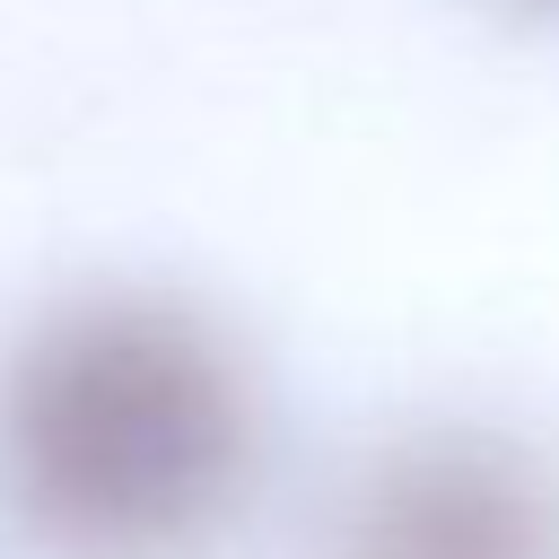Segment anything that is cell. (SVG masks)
<instances>
[{
	"label": "cell",
	"mask_w": 559,
	"mask_h": 559,
	"mask_svg": "<svg viewBox=\"0 0 559 559\" xmlns=\"http://www.w3.org/2000/svg\"><path fill=\"white\" fill-rule=\"evenodd\" d=\"M262 463L236 332L175 288H79L0 358V480L70 559H183Z\"/></svg>",
	"instance_id": "1"
},
{
	"label": "cell",
	"mask_w": 559,
	"mask_h": 559,
	"mask_svg": "<svg viewBox=\"0 0 559 559\" xmlns=\"http://www.w3.org/2000/svg\"><path fill=\"white\" fill-rule=\"evenodd\" d=\"M332 559H559V454L498 419L402 428L349 472Z\"/></svg>",
	"instance_id": "2"
}]
</instances>
